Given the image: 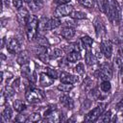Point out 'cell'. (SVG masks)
Wrapping results in <instances>:
<instances>
[{"label":"cell","mask_w":123,"mask_h":123,"mask_svg":"<svg viewBox=\"0 0 123 123\" xmlns=\"http://www.w3.org/2000/svg\"><path fill=\"white\" fill-rule=\"evenodd\" d=\"M39 29V20L36 15H30L27 24L25 25L26 36L29 40L36 38L37 35V30Z\"/></svg>","instance_id":"6da1fadb"},{"label":"cell","mask_w":123,"mask_h":123,"mask_svg":"<svg viewBox=\"0 0 123 123\" xmlns=\"http://www.w3.org/2000/svg\"><path fill=\"white\" fill-rule=\"evenodd\" d=\"M107 15L110 19V21L113 24H118L121 20V8L117 1L115 0H110L109 10L107 12Z\"/></svg>","instance_id":"7a4b0ae2"},{"label":"cell","mask_w":123,"mask_h":123,"mask_svg":"<svg viewBox=\"0 0 123 123\" xmlns=\"http://www.w3.org/2000/svg\"><path fill=\"white\" fill-rule=\"evenodd\" d=\"M25 97H26V100L28 102L35 103V102L42 101L45 98V94L42 90H40L37 87H32V88H29L27 90Z\"/></svg>","instance_id":"3957f363"},{"label":"cell","mask_w":123,"mask_h":123,"mask_svg":"<svg viewBox=\"0 0 123 123\" xmlns=\"http://www.w3.org/2000/svg\"><path fill=\"white\" fill-rule=\"evenodd\" d=\"M106 106H107L106 103H102V104L98 105L97 107H95L93 110H91V111L85 116V119H84V120H85L86 122H94V121H96V120L100 117V115L103 114V111H104Z\"/></svg>","instance_id":"277c9868"},{"label":"cell","mask_w":123,"mask_h":123,"mask_svg":"<svg viewBox=\"0 0 123 123\" xmlns=\"http://www.w3.org/2000/svg\"><path fill=\"white\" fill-rule=\"evenodd\" d=\"M111 76H112V70L111 65L108 62L103 63L100 66V69L98 70V77L102 81H110Z\"/></svg>","instance_id":"5b68a950"},{"label":"cell","mask_w":123,"mask_h":123,"mask_svg":"<svg viewBox=\"0 0 123 123\" xmlns=\"http://www.w3.org/2000/svg\"><path fill=\"white\" fill-rule=\"evenodd\" d=\"M73 12V6L69 4H62L58 6L54 12V15L57 17H63L70 15V13Z\"/></svg>","instance_id":"8992f818"},{"label":"cell","mask_w":123,"mask_h":123,"mask_svg":"<svg viewBox=\"0 0 123 123\" xmlns=\"http://www.w3.org/2000/svg\"><path fill=\"white\" fill-rule=\"evenodd\" d=\"M100 50L103 54V56L107 59H111L112 55V44L108 38H102L100 42Z\"/></svg>","instance_id":"52a82bcc"},{"label":"cell","mask_w":123,"mask_h":123,"mask_svg":"<svg viewBox=\"0 0 123 123\" xmlns=\"http://www.w3.org/2000/svg\"><path fill=\"white\" fill-rule=\"evenodd\" d=\"M20 43L18 42V40L16 38H10L7 42V50L11 53V54H18L20 52Z\"/></svg>","instance_id":"ba28073f"},{"label":"cell","mask_w":123,"mask_h":123,"mask_svg":"<svg viewBox=\"0 0 123 123\" xmlns=\"http://www.w3.org/2000/svg\"><path fill=\"white\" fill-rule=\"evenodd\" d=\"M93 26H94V29H95L96 36L98 37H103L104 38L105 36H106V28H105V25L103 24V22L101 21V19L96 18L94 20Z\"/></svg>","instance_id":"9c48e42d"},{"label":"cell","mask_w":123,"mask_h":123,"mask_svg":"<svg viewBox=\"0 0 123 123\" xmlns=\"http://www.w3.org/2000/svg\"><path fill=\"white\" fill-rule=\"evenodd\" d=\"M30 17L29 12L25 7H22L21 9L18 10L17 12V20L21 25H26L28 22V19Z\"/></svg>","instance_id":"30bf717a"},{"label":"cell","mask_w":123,"mask_h":123,"mask_svg":"<svg viewBox=\"0 0 123 123\" xmlns=\"http://www.w3.org/2000/svg\"><path fill=\"white\" fill-rule=\"evenodd\" d=\"M60 80L62 83H67V84H75L78 82L79 78L75 75L69 74L67 72H62L60 75Z\"/></svg>","instance_id":"8fae6325"},{"label":"cell","mask_w":123,"mask_h":123,"mask_svg":"<svg viewBox=\"0 0 123 123\" xmlns=\"http://www.w3.org/2000/svg\"><path fill=\"white\" fill-rule=\"evenodd\" d=\"M54 81H55V79L50 77L47 73L42 72L39 74V84L42 86H49L53 85Z\"/></svg>","instance_id":"7c38bea8"},{"label":"cell","mask_w":123,"mask_h":123,"mask_svg":"<svg viewBox=\"0 0 123 123\" xmlns=\"http://www.w3.org/2000/svg\"><path fill=\"white\" fill-rule=\"evenodd\" d=\"M61 25V20L60 17L57 16H53L50 19L47 20V24H46V31H51L53 29H56L57 27H59Z\"/></svg>","instance_id":"4fadbf2b"},{"label":"cell","mask_w":123,"mask_h":123,"mask_svg":"<svg viewBox=\"0 0 123 123\" xmlns=\"http://www.w3.org/2000/svg\"><path fill=\"white\" fill-rule=\"evenodd\" d=\"M61 35H62V37H63L65 39H70V38H72V37L75 36V30H74L72 27L66 26V27H63V28L61 30Z\"/></svg>","instance_id":"5bb4252c"},{"label":"cell","mask_w":123,"mask_h":123,"mask_svg":"<svg viewBox=\"0 0 123 123\" xmlns=\"http://www.w3.org/2000/svg\"><path fill=\"white\" fill-rule=\"evenodd\" d=\"M29 60H30V56H29L28 52H27V51H22V52H19V53H18L16 62H17V63H19L20 65H23V64L28 63V62H29Z\"/></svg>","instance_id":"9a60e30c"},{"label":"cell","mask_w":123,"mask_h":123,"mask_svg":"<svg viewBox=\"0 0 123 123\" xmlns=\"http://www.w3.org/2000/svg\"><path fill=\"white\" fill-rule=\"evenodd\" d=\"M80 41L82 43V46L86 49V51L91 50V47H92V44H93V39L90 37H87V36L82 37Z\"/></svg>","instance_id":"2e32d148"},{"label":"cell","mask_w":123,"mask_h":123,"mask_svg":"<svg viewBox=\"0 0 123 123\" xmlns=\"http://www.w3.org/2000/svg\"><path fill=\"white\" fill-rule=\"evenodd\" d=\"M85 61H86V63L87 65H93L96 63V57L94 56V54L92 53L91 50H87L86 52V55H85Z\"/></svg>","instance_id":"e0dca14e"},{"label":"cell","mask_w":123,"mask_h":123,"mask_svg":"<svg viewBox=\"0 0 123 123\" xmlns=\"http://www.w3.org/2000/svg\"><path fill=\"white\" fill-rule=\"evenodd\" d=\"M60 102H61L64 107H66L67 109H72V108H73V100H72L69 96H67V95H65V94L60 96Z\"/></svg>","instance_id":"ac0fdd59"},{"label":"cell","mask_w":123,"mask_h":123,"mask_svg":"<svg viewBox=\"0 0 123 123\" xmlns=\"http://www.w3.org/2000/svg\"><path fill=\"white\" fill-rule=\"evenodd\" d=\"M66 59L70 62H76L81 59V54L79 51H71V52L67 53Z\"/></svg>","instance_id":"d6986e66"},{"label":"cell","mask_w":123,"mask_h":123,"mask_svg":"<svg viewBox=\"0 0 123 123\" xmlns=\"http://www.w3.org/2000/svg\"><path fill=\"white\" fill-rule=\"evenodd\" d=\"M12 107H13V109H14L17 112H21V111H23L26 109V104H25L22 100L17 99V100H15V101H13Z\"/></svg>","instance_id":"ffe728a7"},{"label":"cell","mask_w":123,"mask_h":123,"mask_svg":"<svg viewBox=\"0 0 123 123\" xmlns=\"http://www.w3.org/2000/svg\"><path fill=\"white\" fill-rule=\"evenodd\" d=\"M73 87H74L73 84H67V83H62V82L57 86V88L62 92H69L73 89Z\"/></svg>","instance_id":"44dd1931"},{"label":"cell","mask_w":123,"mask_h":123,"mask_svg":"<svg viewBox=\"0 0 123 123\" xmlns=\"http://www.w3.org/2000/svg\"><path fill=\"white\" fill-rule=\"evenodd\" d=\"M98 2V6H99V10L106 13L108 12V10H109V5H110V0H97Z\"/></svg>","instance_id":"7402d4cb"},{"label":"cell","mask_w":123,"mask_h":123,"mask_svg":"<svg viewBox=\"0 0 123 123\" xmlns=\"http://www.w3.org/2000/svg\"><path fill=\"white\" fill-rule=\"evenodd\" d=\"M12 116V110L11 109L10 106H7L4 111H2V118L4 119V121H9Z\"/></svg>","instance_id":"603a6c76"},{"label":"cell","mask_w":123,"mask_h":123,"mask_svg":"<svg viewBox=\"0 0 123 123\" xmlns=\"http://www.w3.org/2000/svg\"><path fill=\"white\" fill-rule=\"evenodd\" d=\"M63 54V51L62 49H59V48H54L51 50V52L49 53V59L53 60V59H58L60 57H62Z\"/></svg>","instance_id":"cb8c5ba5"},{"label":"cell","mask_w":123,"mask_h":123,"mask_svg":"<svg viewBox=\"0 0 123 123\" xmlns=\"http://www.w3.org/2000/svg\"><path fill=\"white\" fill-rule=\"evenodd\" d=\"M70 16L74 19H84L86 17V13L84 12H81V11H74L70 13Z\"/></svg>","instance_id":"d4e9b609"},{"label":"cell","mask_w":123,"mask_h":123,"mask_svg":"<svg viewBox=\"0 0 123 123\" xmlns=\"http://www.w3.org/2000/svg\"><path fill=\"white\" fill-rule=\"evenodd\" d=\"M21 74L24 78H31V69H30V66H29V63H26V64H23L22 67H21Z\"/></svg>","instance_id":"484cf974"},{"label":"cell","mask_w":123,"mask_h":123,"mask_svg":"<svg viewBox=\"0 0 123 123\" xmlns=\"http://www.w3.org/2000/svg\"><path fill=\"white\" fill-rule=\"evenodd\" d=\"M41 119V115L39 112H34L30 115H28L27 119H26V122H37Z\"/></svg>","instance_id":"4316f807"},{"label":"cell","mask_w":123,"mask_h":123,"mask_svg":"<svg viewBox=\"0 0 123 123\" xmlns=\"http://www.w3.org/2000/svg\"><path fill=\"white\" fill-rule=\"evenodd\" d=\"M65 50H66L67 53H69L71 51H79L80 52L81 51V47H80L78 42H74V43H71V44L65 46Z\"/></svg>","instance_id":"83f0119b"},{"label":"cell","mask_w":123,"mask_h":123,"mask_svg":"<svg viewBox=\"0 0 123 123\" xmlns=\"http://www.w3.org/2000/svg\"><path fill=\"white\" fill-rule=\"evenodd\" d=\"M111 88V85L110 83V81H103L100 84V89L102 92H109Z\"/></svg>","instance_id":"f1b7e54d"},{"label":"cell","mask_w":123,"mask_h":123,"mask_svg":"<svg viewBox=\"0 0 123 123\" xmlns=\"http://www.w3.org/2000/svg\"><path fill=\"white\" fill-rule=\"evenodd\" d=\"M14 90H15V89H14L12 86H5V89H4V91H3V93L6 95V97H7V99H8V98L13 96V94H14Z\"/></svg>","instance_id":"f546056e"},{"label":"cell","mask_w":123,"mask_h":123,"mask_svg":"<svg viewBox=\"0 0 123 123\" xmlns=\"http://www.w3.org/2000/svg\"><path fill=\"white\" fill-rule=\"evenodd\" d=\"M29 5H30V7H32V9L34 11H37L42 7V0H34Z\"/></svg>","instance_id":"4dcf8cb0"},{"label":"cell","mask_w":123,"mask_h":123,"mask_svg":"<svg viewBox=\"0 0 123 123\" xmlns=\"http://www.w3.org/2000/svg\"><path fill=\"white\" fill-rule=\"evenodd\" d=\"M83 6L88 8V9H91L93 8L94 6V0H78Z\"/></svg>","instance_id":"1f68e13d"},{"label":"cell","mask_w":123,"mask_h":123,"mask_svg":"<svg viewBox=\"0 0 123 123\" xmlns=\"http://www.w3.org/2000/svg\"><path fill=\"white\" fill-rule=\"evenodd\" d=\"M111 116H112L111 111H106V112L102 115L101 121H102V122H109V121H111Z\"/></svg>","instance_id":"d6a6232c"},{"label":"cell","mask_w":123,"mask_h":123,"mask_svg":"<svg viewBox=\"0 0 123 123\" xmlns=\"http://www.w3.org/2000/svg\"><path fill=\"white\" fill-rule=\"evenodd\" d=\"M75 71L77 72V74L79 75H84L85 74V67H84V64L82 62L78 63L76 66H75Z\"/></svg>","instance_id":"836d02e7"},{"label":"cell","mask_w":123,"mask_h":123,"mask_svg":"<svg viewBox=\"0 0 123 123\" xmlns=\"http://www.w3.org/2000/svg\"><path fill=\"white\" fill-rule=\"evenodd\" d=\"M46 73H47L50 77H52V78H54V79L58 78V72L56 71V69H53V68L47 67V68H46Z\"/></svg>","instance_id":"e575fe53"},{"label":"cell","mask_w":123,"mask_h":123,"mask_svg":"<svg viewBox=\"0 0 123 123\" xmlns=\"http://www.w3.org/2000/svg\"><path fill=\"white\" fill-rule=\"evenodd\" d=\"M12 5L16 10H19L23 7V1L22 0H12Z\"/></svg>","instance_id":"d590c367"},{"label":"cell","mask_w":123,"mask_h":123,"mask_svg":"<svg viewBox=\"0 0 123 123\" xmlns=\"http://www.w3.org/2000/svg\"><path fill=\"white\" fill-rule=\"evenodd\" d=\"M115 109H116V111H123V98L116 104Z\"/></svg>","instance_id":"8d00e7d4"},{"label":"cell","mask_w":123,"mask_h":123,"mask_svg":"<svg viewBox=\"0 0 123 123\" xmlns=\"http://www.w3.org/2000/svg\"><path fill=\"white\" fill-rule=\"evenodd\" d=\"M15 90H17L18 88H19V86H20V79L19 78H17L13 83H12V86Z\"/></svg>","instance_id":"74e56055"},{"label":"cell","mask_w":123,"mask_h":123,"mask_svg":"<svg viewBox=\"0 0 123 123\" xmlns=\"http://www.w3.org/2000/svg\"><path fill=\"white\" fill-rule=\"evenodd\" d=\"M58 3H60V5H62V4H67L68 2H70L71 0H56Z\"/></svg>","instance_id":"f35d334b"},{"label":"cell","mask_w":123,"mask_h":123,"mask_svg":"<svg viewBox=\"0 0 123 123\" xmlns=\"http://www.w3.org/2000/svg\"><path fill=\"white\" fill-rule=\"evenodd\" d=\"M119 54L123 57V45H121V46H120V48H119Z\"/></svg>","instance_id":"ab89813d"},{"label":"cell","mask_w":123,"mask_h":123,"mask_svg":"<svg viewBox=\"0 0 123 123\" xmlns=\"http://www.w3.org/2000/svg\"><path fill=\"white\" fill-rule=\"evenodd\" d=\"M24 2H26V3H28V4H30V3H32L34 0H23Z\"/></svg>","instance_id":"60d3db41"}]
</instances>
